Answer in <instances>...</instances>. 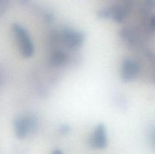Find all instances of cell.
<instances>
[{
    "label": "cell",
    "mask_w": 155,
    "mask_h": 154,
    "mask_svg": "<svg viewBox=\"0 0 155 154\" xmlns=\"http://www.w3.org/2000/svg\"><path fill=\"white\" fill-rule=\"evenodd\" d=\"M52 154H63V153H62L60 150H56V151H54Z\"/></svg>",
    "instance_id": "6"
},
{
    "label": "cell",
    "mask_w": 155,
    "mask_h": 154,
    "mask_svg": "<svg viewBox=\"0 0 155 154\" xmlns=\"http://www.w3.org/2000/svg\"><path fill=\"white\" fill-rule=\"evenodd\" d=\"M139 72V66L133 60H124L122 68V76L125 80H131L135 78Z\"/></svg>",
    "instance_id": "4"
},
{
    "label": "cell",
    "mask_w": 155,
    "mask_h": 154,
    "mask_svg": "<svg viewBox=\"0 0 155 154\" xmlns=\"http://www.w3.org/2000/svg\"><path fill=\"white\" fill-rule=\"evenodd\" d=\"M64 42L67 44L69 47H76L80 46L83 42V36L81 33L74 31L71 30H67L64 31Z\"/></svg>",
    "instance_id": "5"
},
{
    "label": "cell",
    "mask_w": 155,
    "mask_h": 154,
    "mask_svg": "<svg viewBox=\"0 0 155 154\" xmlns=\"http://www.w3.org/2000/svg\"><path fill=\"white\" fill-rule=\"evenodd\" d=\"M33 125V122L29 118L24 116L18 118L15 122V131L17 136L19 137H25Z\"/></svg>",
    "instance_id": "3"
},
{
    "label": "cell",
    "mask_w": 155,
    "mask_h": 154,
    "mask_svg": "<svg viewBox=\"0 0 155 154\" xmlns=\"http://www.w3.org/2000/svg\"><path fill=\"white\" fill-rule=\"evenodd\" d=\"M91 143L94 147L103 148L107 144L105 128L103 125H99L94 131Z\"/></svg>",
    "instance_id": "2"
},
{
    "label": "cell",
    "mask_w": 155,
    "mask_h": 154,
    "mask_svg": "<svg viewBox=\"0 0 155 154\" xmlns=\"http://www.w3.org/2000/svg\"><path fill=\"white\" fill-rule=\"evenodd\" d=\"M13 30L15 36L18 40L19 48L23 55L27 57L33 55V45L27 30L18 24L14 25Z\"/></svg>",
    "instance_id": "1"
}]
</instances>
